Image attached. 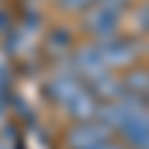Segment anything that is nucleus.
<instances>
[{"mask_svg": "<svg viewBox=\"0 0 149 149\" xmlns=\"http://www.w3.org/2000/svg\"><path fill=\"white\" fill-rule=\"evenodd\" d=\"M134 0H98L95 6L81 12V30L86 33L90 42H104L110 36L122 33L125 15Z\"/></svg>", "mask_w": 149, "mask_h": 149, "instance_id": "1", "label": "nucleus"}, {"mask_svg": "<svg viewBox=\"0 0 149 149\" xmlns=\"http://www.w3.org/2000/svg\"><path fill=\"white\" fill-rule=\"evenodd\" d=\"M98 54H102V63L110 69V72H125L131 66H137L143 54H146V39L134 33H116L104 42H95Z\"/></svg>", "mask_w": 149, "mask_h": 149, "instance_id": "2", "label": "nucleus"}, {"mask_svg": "<svg viewBox=\"0 0 149 149\" xmlns=\"http://www.w3.org/2000/svg\"><path fill=\"white\" fill-rule=\"evenodd\" d=\"M107 137H113V131L98 119H81V122H72L66 128V146L69 149H95Z\"/></svg>", "mask_w": 149, "mask_h": 149, "instance_id": "3", "label": "nucleus"}, {"mask_svg": "<svg viewBox=\"0 0 149 149\" xmlns=\"http://www.w3.org/2000/svg\"><path fill=\"white\" fill-rule=\"evenodd\" d=\"M81 90H84V81H81L74 72H69V69H63V72L51 74V78H48V84H45L48 98H51V102H57L60 107H63V104H69V102H72V98L78 95Z\"/></svg>", "mask_w": 149, "mask_h": 149, "instance_id": "4", "label": "nucleus"}, {"mask_svg": "<svg viewBox=\"0 0 149 149\" xmlns=\"http://www.w3.org/2000/svg\"><path fill=\"white\" fill-rule=\"evenodd\" d=\"M113 137H116L119 143H125L128 149H137V146L149 137V113L134 116V119H128V122H122V125L116 128Z\"/></svg>", "mask_w": 149, "mask_h": 149, "instance_id": "5", "label": "nucleus"}, {"mask_svg": "<svg viewBox=\"0 0 149 149\" xmlns=\"http://www.w3.org/2000/svg\"><path fill=\"white\" fill-rule=\"evenodd\" d=\"M98 104H102V102H98V98H95V95L84 86V90L74 95L69 104H63V110H66V116H69L72 122H81V119H95Z\"/></svg>", "mask_w": 149, "mask_h": 149, "instance_id": "6", "label": "nucleus"}, {"mask_svg": "<svg viewBox=\"0 0 149 149\" xmlns=\"http://www.w3.org/2000/svg\"><path fill=\"white\" fill-rule=\"evenodd\" d=\"M84 86L98 98V102H110V98H116L122 93V81H119L116 72H102V74H95L93 81H86Z\"/></svg>", "mask_w": 149, "mask_h": 149, "instance_id": "7", "label": "nucleus"}, {"mask_svg": "<svg viewBox=\"0 0 149 149\" xmlns=\"http://www.w3.org/2000/svg\"><path fill=\"white\" fill-rule=\"evenodd\" d=\"M122 81V93H131V95H140L146 98L149 95V66H131L125 69V74H119Z\"/></svg>", "mask_w": 149, "mask_h": 149, "instance_id": "8", "label": "nucleus"}, {"mask_svg": "<svg viewBox=\"0 0 149 149\" xmlns=\"http://www.w3.org/2000/svg\"><path fill=\"white\" fill-rule=\"evenodd\" d=\"M45 45L51 48V54L57 57H69L72 48H74V30H69L66 24H57L45 33Z\"/></svg>", "mask_w": 149, "mask_h": 149, "instance_id": "9", "label": "nucleus"}, {"mask_svg": "<svg viewBox=\"0 0 149 149\" xmlns=\"http://www.w3.org/2000/svg\"><path fill=\"white\" fill-rule=\"evenodd\" d=\"M125 21L131 24V33L140 36V39H149V0H134Z\"/></svg>", "mask_w": 149, "mask_h": 149, "instance_id": "10", "label": "nucleus"}, {"mask_svg": "<svg viewBox=\"0 0 149 149\" xmlns=\"http://www.w3.org/2000/svg\"><path fill=\"white\" fill-rule=\"evenodd\" d=\"M95 3H98V0H57L60 12H66V15H81V12H86Z\"/></svg>", "mask_w": 149, "mask_h": 149, "instance_id": "11", "label": "nucleus"}, {"mask_svg": "<svg viewBox=\"0 0 149 149\" xmlns=\"http://www.w3.org/2000/svg\"><path fill=\"white\" fill-rule=\"evenodd\" d=\"M95 149H128V146H125V143H119V140H116V137H107V140H104V143H98V146H95Z\"/></svg>", "mask_w": 149, "mask_h": 149, "instance_id": "12", "label": "nucleus"}, {"mask_svg": "<svg viewBox=\"0 0 149 149\" xmlns=\"http://www.w3.org/2000/svg\"><path fill=\"white\" fill-rule=\"evenodd\" d=\"M137 149H149V137H146V140H143V143H140Z\"/></svg>", "mask_w": 149, "mask_h": 149, "instance_id": "13", "label": "nucleus"}, {"mask_svg": "<svg viewBox=\"0 0 149 149\" xmlns=\"http://www.w3.org/2000/svg\"><path fill=\"white\" fill-rule=\"evenodd\" d=\"M146 104H149V95H146Z\"/></svg>", "mask_w": 149, "mask_h": 149, "instance_id": "14", "label": "nucleus"}, {"mask_svg": "<svg viewBox=\"0 0 149 149\" xmlns=\"http://www.w3.org/2000/svg\"><path fill=\"white\" fill-rule=\"evenodd\" d=\"M0 149H3V143H0Z\"/></svg>", "mask_w": 149, "mask_h": 149, "instance_id": "15", "label": "nucleus"}]
</instances>
